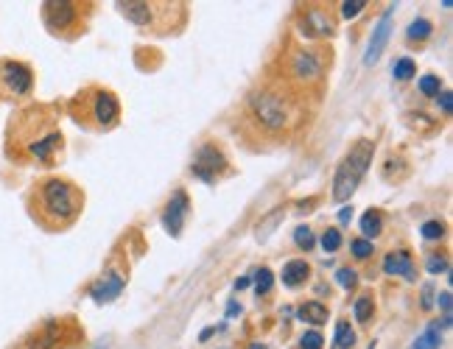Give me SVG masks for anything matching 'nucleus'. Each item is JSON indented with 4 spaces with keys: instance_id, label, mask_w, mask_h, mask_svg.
Returning <instances> with one entry per match:
<instances>
[{
    "instance_id": "obj_1",
    "label": "nucleus",
    "mask_w": 453,
    "mask_h": 349,
    "mask_svg": "<svg viewBox=\"0 0 453 349\" xmlns=\"http://www.w3.org/2000/svg\"><path fill=\"white\" fill-rule=\"evenodd\" d=\"M373 154H375V142L373 140H358L350 154L339 162L336 168V176H333V199L336 202H350L353 193L358 190L370 162H373Z\"/></svg>"
},
{
    "instance_id": "obj_2",
    "label": "nucleus",
    "mask_w": 453,
    "mask_h": 349,
    "mask_svg": "<svg viewBox=\"0 0 453 349\" xmlns=\"http://www.w3.org/2000/svg\"><path fill=\"white\" fill-rule=\"evenodd\" d=\"M246 104H249L252 118H255L263 129H269V132H283V129H289V123H291V118H294L289 101H286L280 92H272V90H252L249 98H246Z\"/></svg>"
},
{
    "instance_id": "obj_3",
    "label": "nucleus",
    "mask_w": 453,
    "mask_h": 349,
    "mask_svg": "<svg viewBox=\"0 0 453 349\" xmlns=\"http://www.w3.org/2000/svg\"><path fill=\"white\" fill-rule=\"evenodd\" d=\"M40 207L54 221V224H68L73 221L76 212L81 209V199L73 190L71 182L65 179H48L40 188Z\"/></svg>"
},
{
    "instance_id": "obj_4",
    "label": "nucleus",
    "mask_w": 453,
    "mask_h": 349,
    "mask_svg": "<svg viewBox=\"0 0 453 349\" xmlns=\"http://www.w3.org/2000/svg\"><path fill=\"white\" fill-rule=\"evenodd\" d=\"M118 6V11L129 20V23H135V25H140V28H157V17L159 14H168L176 3H149V0H121V3H115Z\"/></svg>"
},
{
    "instance_id": "obj_5",
    "label": "nucleus",
    "mask_w": 453,
    "mask_h": 349,
    "mask_svg": "<svg viewBox=\"0 0 453 349\" xmlns=\"http://www.w3.org/2000/svg\"><path fill=\"white\" fill-rule=\"evenodd\" d=\"M226 168L224 154L216 145H202L196 159H193V176H199L202 182H216V176H222Z\"/></svg>"
},
{
    "instance_id": "obj_6",
    "label": "nucleus",
    "mask_w": 453,
    "mask_h": 349,
    "mask_svg": "<svg viewBox=\"0 0 453 349\" xmlns=\"http://www.w3.org/2000/svg\"><path fill=\"white\" fill-rule=\"evenodd\" d=\"M392 20H394V6H389L383 11V17L378 20V25L373 28V37H370V45H367V54H364V65H375L378 59L383 56L386 45H389V37H392Z\"/></svg>"
},
{
    "instance_id": "obj_7",
    "label": "nucleus",
    "mask_w": 453,
    "mask_h": 349,
    "mask_svg": "<svg viewBox=\"0 0 453 349\" xmlns=\"http://www.w3.org/2000/svg\"><path fill=\"white\" fill-rule=\"evenodd\" d=\"M92 118H95V126H101V129L115 126L118 118H121V104H118V98H115L112 92H107V90H98L95 98H92Z\"/></svg>"
},
{
    "instance_id": "obj_8",
    "label": "nucleus",
    "mask_w": 453,
    "mask_h": 349,
    "mask_svg": "<svg viewBox=\"0 0 453 349\" xmlns=\"http://www.w3.org/2000/svg\"><path fill=\"white\" fill-rule=\"evenodd\" d=\"M42 20L51 31H62L76 23V3L68 0H48L42 3Z\"/></svg>"
},
{
    "instance_id": "obj_9",
    "label": "nucleus",
    "mask_w": 453,
    "mask_h": 349,
    "mask_svg": "<svg viewBox=\"0 0 453 349\" xmlns=\"http://www.w3.org/2000/svg\"><path fill=\"white\" fill-rule=\"evenodd\" d=\"M188 209H191V202H188V193H185V190H176V193L171 196V202H168V207H165V212H162V226L168 229V235H174V238H176V235L182 232Z\"/></svg>"
},
{
    "instance_id": "obj_10",
    "label": "nucleus",
    "mask_w": 453,
    "mask_h": 349,
    "mask_svg": "<svg viewBox=\"0 0 453 349\" xmlns=\"http://www.w3.org/2000/svg\"><path fill=\"white\" fill-rule=\"evenodd\" d=\"M291 75L302 81V84H310V81H319L322 78V62H319V56L313 54V51H297L294 56H291Z\"/></svg>"
},
{
    "instance_id": "obj_11",
    "label": "nucleus",
    "mask_w": 453,
    "mask_h": 349,
    "mask_svg": "<svg viewBox=\"0 0 453 349\" xmlns=\"http://www.w3.org/2000/svg\"><path fill=\"white\" fill-rule=\"evenodd\" d=\"M0 78L6 81V90L14 95H25L31 90V70L20 62H6L0 65Z\"/></svg>"
},
{
    "instance_id": "obj_12",
    "label": "nucleus",
    "mask_w": 453,
    "mask_h": 349,
    "mask_svg": "<svg viewBox=\"0 0 453 349\" xmlns=\"http://www.w3.org/2000/svg\"><path fill=\"white\" fill-rule=\"evenodd\" d=\"M383 274H389V277H403V279H409V282H414V263H411V255H409L406 249L389 252V255L383 257Z\"/></svg>"
},
{
    "instance_id": "obj_13",
    "label": "nucleus",
    "mask_w": 453,
    "mask_h": 349,
    "mask_svg": "<svg viewBox=\"0 0 453 349\" xmlns=\"http://www.w3.org/2000/svg\"><path fill=\"white\" fill-rule=\"evenodd\" d=\"M121 290H123V277H121V274H104V277L90 288V296H92L98 305H104V302H112L115 296H121Z\"/></svg>"
},
{
    "instance_id": "obj_14",
    "label": "nucleus",
    "mask_w": 453,
    "mask_h": 349,
    "mask_svg": "<svg viewBox=\"0 0 453 349\" xmlns=\"http://www.w3.org/2000/svg\"><path fill=\"white\" fill-rule=\"evenodd\" d=\"M305 28V34L310 37V34H319V37H330L333 34V20L325 14V11H319V8H310L308 14H305V23H302Z\"/></svg>"
},
{
    "instance_id": "obj_15",
    "label": "nucleus",
    "mask_w": 453,
    "mask_h": 349,
    "mask_svg": "<svg viewBox=\"0 0 453 349\" xmlns=\"http://www.w3.org/2000/svg\"><path fill=\"white\" fill-rule=\"evenodd\" d=\"M310 274V266L305 263V260H289L286 266H283V285H289V288H297L302 285L305 279Z\"/></svg>"
},
{
    "instance_id": "obj_16",
    "label": "nucleus",
    "mask_w": 453,
    "mask_h": 349,
    "mask_svg": "<svg viewBox=\"0 0 453 349\" xmlns=\"http://www.w3.org/2000/svg\"><path fill=\"white\" fill-rule=\"evenodd\" d=\"M283 218H286V209L283 207H274L269 215H263V218L258 221V226H255V229H258V232H255V235H258V240H266V238H269V235L283 224Z\"/></svg>"
},
{
    "instance_id": "obj_17",
    "label": "nucleus",
    "mask_w": 453,
    "mask_h": 349,
    "mask_svg": "<svg viewBox=\"0 0 453 349\" xmlns=\"http://www.w3.org/2000/svg\"><path fill=\"white\" fill-rule=\"evenodd\" d=\"M361 232H364V240L378 238V235L383 232V215H380L378 209H367V212L361 215Z\"/></svg>"
},
{
    "instance_id": "obj_18",
    "label": "nucleus",
    "mask_w": 453,
    "mask_h": 349,
    "mask_svg": "<svg viewBox=\"0 0 453 349\" xmlns=\"http://www.w3.org/2000/svg\"><path fill=\"white\" fill-rule=\"evenodd\" d=\"M62 142V135H48V137L37 140V142H31V154L37 157V159H42V162H48L51 159V154H54V148Z\"/></svg>"
},
{
    "instance_id": "obj_19",
    "label": "nucleus",
    "mask_w": 453,
    "mask_h": 349,
    "mask_svg": "<svg viewBox=\"0 0 453 349\" xmlns=\"http://www.w3.org/2000/svg\"><path fill=\"white\" fill-rule=\"evenodd\" d=\"M300 319L308 324H325L327 322V307L322 302H305L300 307Z\"/></svg>"
},
{
    "instance_id": "obj_20",
    "label": "nucleus",
    "mask_w": 453,
    "mask_h": 349,
    "mask_svg": "<svg viewBox=\"0 0 453 349\" xmlns=\"http://www.w3.org/2000/svg\"><path fill=\"white\" fill-rule=\"evenodd\" d=\"M442 347V333L440 327H428L423 336H417V341L411 344V349H440Z\"/></svg>"
},
{
    "instance_id": "obj_21",
    "label": "nucleus",
    "mask_w": 453,
    "mask_h": 349,
    "mask_svg": "<svg viewBox=\"0 0 453 349\" xmlns=\"http://www.w3.org/2000/svg\"><path fill=\"white\" fill-rule=\"evenodd\" d=\"M353 313H356V319L361 322V324H367L370 319H373V313H375V302H373V296H358L356 299V307H353Z\"/></svg>"
},
{
    "instance_id": "obj_22",
    "label": "nucleus",
    "mask_w": 453,
    "mask_h": 349,
    "mask_svg": "<svg viewBox=\"0 0 453 349\" xmlns=\"http://www.w3.org/2000/svg\"><path fill=\"white\" fill-rule=\"evenodd\" d=\"M353 344H356V333H353V327H350L347 322H339V324H336V347L350 349Z\"/></svg>"
},
{
    "instance_id": "obj_23",
    "label": "nucleus",
    "mask_w": 453,
    "mask_h": 349,
    "mask_svg": "<svg viewBox=\"0 0 453 349\" xmlns=\"http://www.w3.org/2000/svg\"><path fill=\"white\" fill-rule=\"evenodd\" d=\"M294 243L300 246L302 252H310V249L316 246V235H313V229H310V226H297V229H294Z\"/></svg>"
},
{
    "instance_id": "obj_24",
    "label": "nucleus",
    "mask_w": 453,
    "mask_h": 349,
    "mask_svg": "<svg viewBox=\"0 0 453 349\" xmlns=\"http://www.w3.org/2000/svg\"><path fill=\"white\" fill-rule=\"evenodd\" d=\"M392 73H394V78H397V81H409V78L417 73V65H414V59L403 56V59H397V62H394Z\"/></svg>"
},
{
    "instance_id": "obj_25",
    "label": "nucleus",
    "mask_w": 453,
    "mask_h": 349,
    "mask_svg": "<svg viewBox=\"0 0 453 349\" xmlns=\"http://www.w3.org/2000/svg\"><path fill=\"white\" fill-rule=\"evenodd\" d=\"M406 37H409V39H428V37H431V23H428L425 17H420V20H414V23L409 25V31H406Z\"/></svg>"
},
{
    "instance_id": "obj_26",
    "label": "nucleus",
    "mask_w": 453,
    "mask_h": 349,
    "mask_svg": "<svg viewBox=\"0 0 453 349\" xmlns=\"http://www.w3.org/2000/svg\"><path fill=\"white\" fill-rule=\"evenodd\" d=\"M272 285H274V274L269 269L255 271V290H258V296H266L272 290Z\"/></svg>"
},
{
    "instance_id": "obj_27",
    "label": "nucleus",
    "mask_w": 453,
    "mask_h": 349,
    "mask_svg": "<svg viewBox=\"0 0 453 349\" xmlns=\"http://www.w3.org/2000/svg\"><path fill=\"white\" fill-rule=\"evenodd\" d=\"M322 249L327 252V255H333V252H339V246H342V232L339 229H325V235H322Z\"/></svg>"
},
{
    "instance_id": "obj_28",
    "label": "nucleus",
    "mask_w": 453,
    "mask_h": 349,
    "mask_svg": "<svg viewBox=\"0 0 453 349\" xmlns=\"http://www.w3.org/2000/svg\"><path fill=\"white\" fill-rule=\"evenodd\" d=\"M350 249H353V257H356V260H367V257H370V255L375 252L373 240H364V238L353 240V243H350Z\"/></svg>"
},
{
    "instance_id": "obj_29",
    "label": "nucleus",
    "mask_w": 453,
    "mask_h": 349,
    "mask_svg": "<svg viewBox=\"0 0 453 349\" xmlns=\"http://www.w3.org/2000/svg\"><path fill=\"white\" fill-rule=\"evenodd\" d=\"M417 87H420L423 95H440V90H442V84H440L437 75H423V78L417 81Z\"/></svg>"
},
{
    "instance_id": "obj_30",
    "label": "nucleus",
    "mask_w": 453,
    "mask_h": 349,
    "mask_svg": "<svg viewBox=\"0 0 453 349\" xmlns=\"http://www.w3.org/2000/svg\"><path fill=\"white\" fill-rule=\"evenodd\" d=\"M445 235V224L442 221H425L423 224V238L425 240H440Z\"/></svg>"
},
{
    "instance_id": "obj_31",
    "label": "nucleus",
    "mask_w": 453,
    "mask_h": 349,
    "mask_svg": "<svg viewBox=\"0 0 453 349\" xmlns=\"http://www.w3.org/2000/svg\"><path fill=\"white\" fill-rule=\"evenodd\" d=\"M364 8H367V0H344V3H342V14H344L347 20L358 17Z\"/></svg>"
},
{
    "instance_id": "obj_32",
    "label": "nucleus",
    "mask_w": 453,
    "mask_h": 349,
    "mask_svg": "<svg viewBox=\"0 0 453 349\" xmlns=\"http://www.w3.org/2000/svg\"><path fill=\"white\" fill-rule=\"evenodd\" d=\"M336 279H339V285L347 288V290H353V288L358 285V274H356L353 269H339V271H336Z\"/></svg>"
},
{
    "instance_id": "obj_33",
    "label": "nucleus",
    "mask_w": 453,
    "mask_h": 349,
    "mask_svg": "<svg viewBox=\"0 0 453 349\" xmlns=\"http://www.w3.org/2000/svg\"><path fill=\"white\" fill-rule=\"evenodd\" d=\"M425 269H428L431 274H440V271L445 274V271H448V260H445L442 255H431V257L425 260Z\"/></svg>"
},
{
    "instance_id": "obj_34",
    "label": "nucleus",
    "mask_w": 453,
    "mask_h": 349,
    "mask_svg": "<svg viewBox=\"0 0 453 349\" xmlns=\"http://www.w3.org/2000/svg\"><path fill=\"white\" fill-rule=\"evenodd\" d=\"M322 336L316 333V330H310V333H305L300 338V349H322Z\"/></svg>"
},
{
    "instance_id": "obj_35",
    "label": "nucleus",
    "mask_w": 453,
    "mask_h": 349,
    "mask_svg": "<svg viewBox=\"0 0 453 349\" xmlns=\"http://www.w3.org/2000/svg\"><path fill=\"white\" fill-rule=\"evenodd\" d=\"M37 341H40V344H34L31 349H51V347H54V341H56V327L51 324V327L45 330V336H40Z\"/></svg>"
},
{
    "instance_id": "obj_36",
    "label": "nucleus",
    "mask_w": 453,
    "mask_h": 349,
    "mask_svg": "<svg viewBox=\"0 0 453 349\" xmlns=\"http://www.w3.org/2000/svg\"><path fill=\"white\" fill-rule=\"evenodd\" d=\"M440 109H442L445 115H451V109H453V95H451V92H440Z\"/></svg>"
},
{
    "instance_id": "obj_37",
    "label": "nucleus",
    "mask_w": 453,
    "mask_h": 349,
    "mask_svg": "<svg viewBox=\"0 0 453 349\" xmlns=\"http://www.w3.org/2000/svg\"><path fill=\"white\" fill-rule=\"evenodd\" d=\"M440 307L445 310V316H451V290H442V293H440Z\"/></svg>"
},
{
    "instance_id": "obj_38",
    "label": "nucleus",
    "mask_w": 453,
    "mask_h": 349,
    "mask_svg": "<svg viewBox=\"0 0 453 349\" xmlns=\"http://www.w3.org/2000/svg\"><path fill=\"white\" fill-rule=\"evenodd\" d=\"M350 218H353V207H344L342 212H339V221H342V224H347Z\"/></svg>"
},
{
    "instance_id": "obj_39",
    "label": "nucleus",
    "mask_w": 453,
    "mask_h": 349,
    "mask_svg": "<svg viewBox=\"0 0 453 349\" xmlns=\"http://www.w3.org/2000/svg\"><path fill=\"white\" fill-rule=\"evenodd\" d=\"M249 282H252V279H249V277H241V279H238V282H235V288H238V290H241V288H246V285H249Z\"/></svg>"
},
{
    "instance_id": "obj_40",
    "label": "nucleus",
    "mask_w": 453,
    "mask_h": 349,
    "mask_svg": "<svg viewBox=\"0 0 453 349\" xmlns=\"http://www.w3.org/2000/svg\"><path fill=\"white\" fill-rule=\"evenodd\" d=\"M246 349H266V347H263V344H249Z\"/></svg>"
}]
</instances>
